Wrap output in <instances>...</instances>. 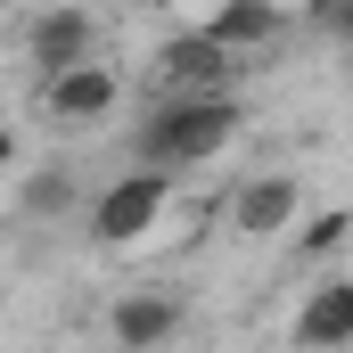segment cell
Wrapping results in <instances>:
<instances>
[{"label":"cell","mask_w":353,"mask_h":353,"mask_svg":"<svg viewBox=\"0 0 353 353\" xmlns=\"http://www.w3.org/2000/svg\"><path fill=\"white\" fill-rule=\"evenodd\" d=\"M181 329H189V304L165 296V288H123V296L107 304V337H115V345H132V353L165 345V337H181Z\"/></svg>","instance_id":"obj_6"},{"label":"cell","mask_w":353,"mask_h":353,"mask_svg":"<svg viewBox=\"0 0 353 353\" xmlns=\"http://www.w3.org/2000/svg\"><path fill=\"white\" fill-rule=\"evenodd\" d=\"M288 337H296V345H353V279H329V288H312V296L296 304Z\"/></svg>","instance_id":"obj_10"},{"label":"cell","mask_w":353,"mask_h":353,"mask_svg":"<svg viewBox=\"0 0 353 353\" xmlns=\"http://www.w3.org/2000/svg\"><path fill=\"white\" fill-rule=\"evenodd\" d=\"M345 239H353V205H329V214H296V230H288V255H296V263H329Z\"/></svg>","instance_id":"obj_11"},{"label":"cell","mask_w":353,"mask_h":353,"mask_svg":"<svg viewBox=\"0 0 353 353\" xmlns=\"http://www.w3.org/2000/svg\"><path fill=\"white\" fill-rule=\"evenodd\" d=\"M17 157H25V140H17V123H0V173H17Z\"/></svg>","instance_id":"obj_12"},{"label":"cell","mask_w":353,"mask_h":353,"mask_svg":"<svg viewBox=\"0 0 353 353\" xmlns=\"http://www.w3.org/2000/svg\"><path fill=\"white\" fill-rule=\"evenodd\" d=\"M165 205H173V173L165 165H132L83 205V230H90V247H140L165 222Z\"/></svg>","instance_id":"obj_2"},{"label":"cell","mask_w":353,"mask_h":353,"mask_svg":"<svg viewBox=\"0 0 353 353\" xmlns=\"http://www.w3.org/2000/svg\"><path fill=\"white\" fill-rule=\"evenodd\" d=\"M17 214H25V222H66V214H83V173H74L66 157L33 165V173L17 181Z\"/></svg>","instance_id":"obj_9"},{"label":"cell","mask_w":353,"mask_h":353,"mask_svg":"<svg viewBox=\"0 0 353 353\" xmlns=\"http://www.w3.org/2000/svg\"><path fill=\"white\" fill-rule=\"evenodd\" d=\"M115 107H123V74H115L107 58H74V66L41 74V115H50L58 132H83V123H107Z\"/></svg>","instance_id":"obj_3"},{"label":"cell","mask_w":353,"mask_h":353,"mask_svg":"<svg viewBox=\"0 0 353 353\" xmlns=\"http://www.w3.org/2000/svg\"><path fill=\"white\" fill-rule=\"evenodd\" d=\"M296 214H304V181L296 173H255L230 189V230L239 239H288Z\"/></svg>","instance_id":"obj_5"},{"label":"cell","mask_w":353,"mask_h":353,"mask_svg":"<svg viewBox=\"0 0 353 353\" xmlns=\"http://www.w3.org/2000/svg\"><path fill=\"white\" fill-rule=\"evenodd\" d=\"M74 58H99V17L90 8H50V17H33L25 25V66L33 74H58V66H74Z\"/></svg>","instance_id":"obj_7"},{"label":"cell","mask_w":353,"mask_h":353,"mask_svg":"<svg viewBox=\"0 0 353 353\" xmlns=\"http://www.w3.org/2000/svg\"><path fill=\"white\" fill-rule=\"evenodd\" d=\"M321 17H329V25H337V33L353 41V0H321Z\"/></svg>","instance_id":"obj_13"},{"label":"cell","mask_w":353,"mask_h":353,"mask_svg":"<svg viewBox=\"0 0 353 353\" xmlns=\"http://www.w3.org/2000/svg\"><path fill=\"white\" fill-rule=\"evenodd\" d=\"M197 25H205L222 50H239V58H247V50H271V41L296 25V8H288V0H214Z\"/></svg>","instance_id":"obj_8"},{"label":"cell","mask_w":353,"mask_h":353,"mask_svg":"<svg viewBox=\"0 0 353 353\" xmlns=\"http://www.w3.org/2000/svg\"><path fill=\"white\" fill-rule=\"evenodd\" d=\"M148 83H157V90H230V83H239V50H222L205 25H181V33H165Z\"/></svg>","instance_id":"obj_4"},{"label":"cell","mask_w":353,"mask_h":353,"mask_svg":"<svg viewBox=\"0 0 353 353\" xmlns=\"http://www.w3.org/2000/svg\"><path fill=\"white\" fill-rule=\"evenodd\" d=\"M247 132V107L230 90H157L148 115L132 123V165H165V173H197L205 157H222Z\"/></svg>","instance_id":"obj_1"},{"label":"cell","mask_w":353,"mask_h":353,"mask_svg":"<svg viewBox=\"0 0 353 353\" xmlns=\"http://www.w3.org/2000/svg\"><path fill=\"white\" fill-rule=\"evenodd\" d=\"M8 8H17V0H0V17H8Z\"/></svg>","instance_id":"obj_14"}]
</instances>
